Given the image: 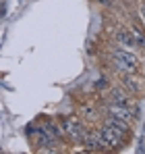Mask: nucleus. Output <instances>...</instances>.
Returning <instances> with one entry per match:
<instances>
[{"instance_id": "0eeeda50", "label": "nucleus", "mask_w": 145, "mask_h": 154, "mask_svg": "<svg viewBox=\"0 0 145 154\" xmlns=\"http://www.w3.org/2000/svg\"><path fill=\"white\" fill-rule=\"evenodd\" d=\"M114 40L120 44V46H137V31L135 29H116L114 33Z\"/></svg>"}, {"instance_id": "f03ea898", "label": "nucleus", "mask_w": 145, "mask_h": 154, "mask_svg": "<svg viewBox=\"0 0 145 154\" xmlns=\"http://www.w3.org/2000/svg\"><path fill=\"white\" fill-rule=\"evenodd\" d=\"M60 125H62L67 137H69L71 142H83V137H85V133H87L83 119H79V117H75V115L62 117V119H60Z\"/></svg>"}, {"instance_id": "423d86ee", "label": "nucleus", "mask_w": 145, "mask_h": 154, "mask_svg": "<svg viewBox=\"0 0 145 154\" xmlns=\"http://www.w3.org/2000/svg\"><path fill=\"white\" fill-rule=\"evenodd\" d=\"M83 144L89 150H102V148H106L104 137H102V129H87V133L83 137Z\"/></svg>"}, {"instance_id": "7ed1b4c3", "label": "nucleus", "mask_w": 145, "mask_h": 154, "mask_svg": "<svg viewBox=\"0 0 145 154\" xmlns=\"http://www.w3.org/2000/svg\"><path fill=\"white\" fill-rule=\"evenodd\" d=\"M102 137H104V144H106V148H110V150H114V148H120L122 144H124V140H126V135L120 133V131H116L114 127H110V125H102Z\"/></svg>"}, {"instance_id": "6e6552de", "label": "nucleus", "mask_w": 145, "mask_h": 154, "mask_svg": "<svg viewBox=\"0 0 145 154\" xmlns=\"http://www.w3.org/2000/svg\"><path fill=\"white\" fill-rule=\"evenodd\" d=\"M139 15H141V19L145 21V0L141 2V4H139Z\"/></svg>"}, {"instance_id": "f257e3e1", "label": "nucleus", "mask_w": 145, "mask_h": 154, "mask_svg": "<svg viewBox=\"0 0 145 154\" xmlns=\"http://www.w3.org/2000/svg\"><path fill=\"white\" fill-rule=\"evenodd\" d=\"M110 58H112V65L122 71V73H137L139 69V58L137 54H133L131 50H124V48H114L110 52Z\"/></svg>"}, {"instance_id": "1a4fd4ad", "label": "nucleus", "mask_w": 145, "mask_h": 154, "mask_svg": "<svg viewBox=\"0 0 145 154\" xmlns=\"http://www.w3.org/2000/svg\"><path fill=\"white\" fill-rule=\"evenodd\" d=\"M99 4H104V6H110V4H114V0H97Z\"/></svg>"}, {"instance_id": "20e7f679", "label": "nucleus", "mask_w": 145, "mask_h": 154, "mask_svg": "<svg viewBox=\"0 0 145 154\" xmlns=\"http://www.w3.org/2000/svg\"><path fill=\"white\" fill-rule=\"evenodd\" d=\"M133 96L135 94H131L126 88H112L110 92H106V102L110 104H133Z\"/></svg>"}, {"instance_id": "39448f33", "label": "nucleus", "mask_w": 145, "mask_h": 154, "mask_svg": "<svg viewBox=\"0 0 145 154\" xmlns=\"http://www.w3.org/2000/svg\"><path fill=\"white\" fill-rule=\"evenodd\" d=\"M104 115H110V117H118V119H124V121H133L135 112H131V106L129 104H106L104 108Z\"/></svg>"}]
</instances>
